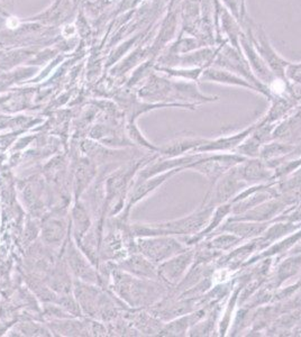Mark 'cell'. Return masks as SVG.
<instances>
[{
	"label": "cell",
	"mask_w": 301,
	"mask_h": 337,
	"mask_svg": "<svg viewBox=\"0 0 301 337\" xmlns=\"http://www.w3.org/2000/svg\"><path fill=\"white\" fill-rule=\"evenodd\" d=\"M7 25L9 26L10 28H15V27H17V26H18V21H17V19H16V18L11 17L10 19L7 21Z\"/></svg>",
	"instance_id": "1"
}]
</instances>
